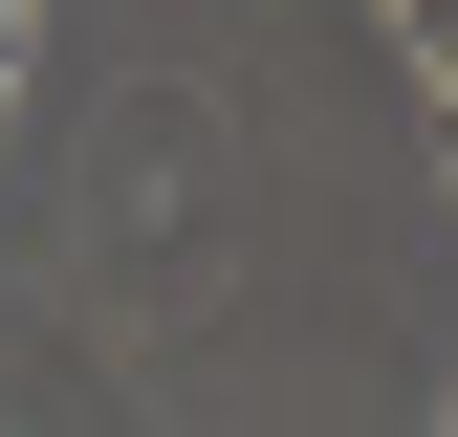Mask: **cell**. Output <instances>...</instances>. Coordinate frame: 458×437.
I'll return each mask as SVG.
<instances>
[{
  "label": "cell",
  "instance_id": "1",
  "mask_svg": "<svg viewBox=\"0 0 458 437\" xmlns=\"http://www.w3.org/2000/svg\"><path fill=\"white\" fill-rule=\"evenodd\" d=\"M437 176H458V44H437Z\"/></svg>",
  "mask_w": 458,
  "mask_h": 437
},
{
  "label": "cell",
  "instance_id": "2",
  "mask_svg": "<svg viewBox=\"0 0 458 437\" xmlns=\"http://www.w3.org/2000/svg\"><path fill=\"white\" fill-rule=\"evenodd\" d=\"M393 22H415V44H458V0H393Z\"/></svg>",
  "mask_w": 458,
  "mask_h": 437
},
{
  "label": "cell",
  "instance_id": "3",
  "mask_svg": "<svg viewBox=\"0 0 458 437\" xmlns=\"http://www.w3.org/2000/svg\"><path fill=\"white\" fill-rule=\"evenodd\" d=\"M0 66H22V22H0Z\"/></svg>",
  "mask_w": 458,
  "mask_h": 437
},
{
  "label": "cell",
  "instance_id": "4",
  "mask_svg": "<svg viewBox=\"0 0 458 437\" xmlns=\"http://www.w3.org/2000/svg\"><path fill=\"white\" fill-rule=\"evenodd\" d=\"M0 22H22V0H0Z\"/></svg>",
  "mask_w": 458,
  "mask_h": 437
}]
</instances>
